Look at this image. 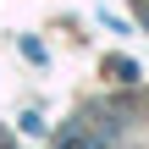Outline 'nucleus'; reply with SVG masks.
<instances>
[{
    "label": "nucleus",
    "instance_id": "nucleus-1",
    "mask_svg": "<svg viewBox=\"0 0 149 149\" xmlns=\"http://www.w3.org/2000/svg\"><path fill=\"white\" fill-rule=\"evenodd\" d=\"M61 149H94V144H88L83 133H66V138H61Z\"/></svg>",
    "mask_w": 149,
    "mask_h": 149
},
{
    "label": "nucleus",
    "instance_id": "nucleus-2",
    "mask_svg": "<svg viewBox=\"0 0 149 149\" xmlns=\"http://www.w3.org/2000/svg\"><path fill=\"white\" fill-rule=\"evenodd\" d=\"M144 22H149V11H144Z\"/></svg>",
    "mask_w": 149,
    "mask_h": 149
}]
</instances>
